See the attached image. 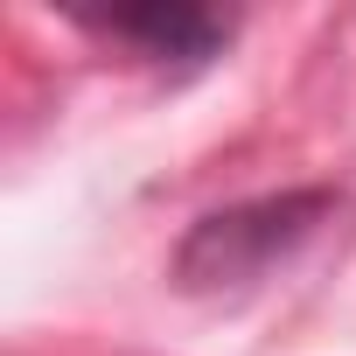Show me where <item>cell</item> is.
<instances>
[{
  "label": "cell",
  "instance_id": "obj_1",
  "mask_svg": "<svg viewBox=\"0 0 356 356\" xmlns=\"http://www.w3.org/2000/svg\"><path fill=\"white\" fill-rule=\"evenodd\" d=\"M342 217L335 189H280V196H252L231 210H210L189 224V238L175 245V286L182 293H245L259 280H273L293 252H307L328 224Z\"/></svg>",
  "mask_w": 356,
  "mask_h": 356
},
{
  "label": "cell",
  "instance_id": "obj_2",
  "mask_svg": "<svg viewBox=\"0 0 356 356\" xmlns=\"http://www.w3.org/2000/svg\"><path fill=\"white\" fill-rule=\"evenodd\" d=\"M84 29L91 35H105V42H119V49H133L140 63H154V70H203V63H217L224 56V42H231V15H217V8H189V0H147V8H112V15H84Z\"/></svg>",
  "mask_w": 356,
  "mask_h": 356
}]
</instances>
